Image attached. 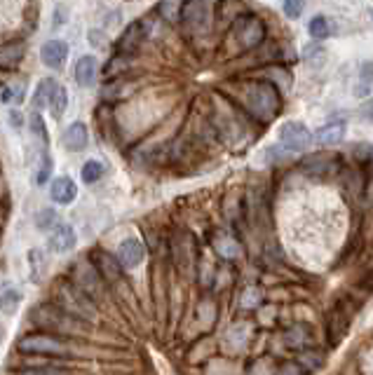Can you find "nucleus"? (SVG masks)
Returning <instances> with one entry per match:
<instances>
[{"mask_svg":"<svg viewBox=\"0 0 373 375\" xmlns=\"http://www.w3.org/2000/svg\"><path fill=\"white\" fill-rule=\"evenodd\" d=\"M240 101L249 115L258 122H270L277 117L282 108V97L275 82L270 80H247L240 82Z\"/></svg>","mask_w":373,"mask_h":375,"instance_id":"nucleus-1","label":"nucleus"},{"mask_svg":"<svg viewBox=\"0 0 373 375\" xmlns=\"http://www.w3.org/2000/svg\"><path fill=\"white\" fill-rule=\"evenodd\" d=\"M55 305L59 309H64L66 314H70V317L85 321V324L97 319V302H94L87 294H82L73 282L61 284V287L57 289Z\"/></svg>","mask_w":373,"mask_h":375,"instance_id":"nucleus-2","label":"nucleus"},{"mask_svg":"<svg viewBox=\"0 0 373 375\" xmlns=\"http://www.w3.org/2000/svg\"><path fill=\"white\" fill-rule=\"evenodd\" d=\"M230 40H233L238 52H249L258 47L265 40V23L256 15H242L235 19L233 31H230Z\"/></svg>","mask_w":373,"mask_h":375,"instance_id":"nucleus-3","label":"nucleus"},{"mask_svg":"<svg viewBox=\"0 0 373 375\" xmlns=\"http://www.w3.org/2000/svg\"><path fill=\"white\" fill-rule=\"evenodd\" d=\"M214 19V8L209 0H186L181 8V23L188 33L204 35L211 28Z\"/></svg>","mask_w":373,"mask_h":375,"instance_id":"nucleus-4","label":"nucleus"},{"mask_svg":"<svg viewBox=\"0 0 373 375\" xmlns=\"http://www.w3.org/2000/svg\"><path fill=\"white\" fill-rule=\"evenodd\" d=\"M70 282L78 287L82 294H87L94 302L104 300L108 294V282L99 275V270L92 263H75L73 272H70Z\"/></svg>","mask_w":373,"mask_h":375,"instance_id":"nucleus-5","label":"nucleus"},{"mask_svg":"<svg viewBox=\"0 0 373 375\" xmlns=\"http://www.w3.org/2000/svg\"><path fill=\"white\" fill-rule=\"evenodd\" d=\"M19 349L26 354H47V356H66L70 354V347L61 343L52 333H35L19 340Z\"/></svg>","mask_w":373,"mask_h":375,"instance_id":"nucleus-6","label":"nucleus"},{"mask_svg":"<svg viewBox=\"0 0 373 375\" xmlns=\"http://www.w3.org/2000/svg\"><path fill=\"white\" fill-rule=\"evenodd\" d=\"M33 319H35V324L61 331V333H78V331H82V324H85V321L70 317V314H66L64 309H59L57 305H50V307L45 305V307L35 309Z\"/></svg>","mask_w":373,"mask_h":375,"instance_id":"nucleus-7","label":"nucleus"},{"mask_svg":"<svg viewBox=\"0 0 373 375\" xmlns=\"http://www.w3.org/2000/svg\"><path fill=\"white\" fill-rule=\"evenodd\" d=\"M280 144L291 153L307 151L312 144V134L303 122H284L280 127Z\"/></svg>","mask_w":373,"mask_h":375,"instance_id":"nucleus-8","label":"nucleus"},{"mask_svg":"<svg viewBox=\"0 0 373 375\" xmlns=\"http://www.w3.org/2000/svg\"><path fill=\"white\" fill-rule=\"evenodd\" d=\"M144 38H146V23L132 21L124 28L120 40H117V57H127V59L134 57L141 50V45H144Z\"/></svg>","mask_w":373,"mask_h":375,"instance_id":"nucleus-9","label":"nucleus"},{"mask_svg":"<svg viewBox=\"0 0 373 375\" xmlns=\"http://www.w3.org/2000/svg\"><path fill=\"white\" fill-rule=\"evenodd\" d=\"M144 258H146V247L136 237H127L117 247V260H120L124 270H136V267L144 263Z\"/></svg>","mask_w":373,"mask_h":375,"instance_id":"nucleus-10","label":"nucleus"},{"mask_svg":"<svg viewBox=\"0 0 373 375\" xmlns=\"http://www.w3.org/2000/svg\"><path fill=\"white\" fill-rule=\"evenodd\" d=\"M75 244H78V235H75V230L70 228V225H57L55 230H52L50 235V242H47V247H50L52 253H68L75 249Z\"/></svg>","mask_w":373,"mask_h":375,"instance_id":"nucleus-11","label":"nucleus"},{"mask_svg":"<svg viewBox=\"0 0 373 375\" xmlns=\"http://www.w3.org/2000/svg\"><path fill=\"white\" fill-rule=\"evenodd\" d=\"M66 57H68V45L64 43V40H47V43L40 47V59H43L45 66L52 70L61 68Z\"/></svg>","mask_w":373,"mask_h":375,"instance_id":"nucleus-12","label":"nucleus"},{"mask_svg":"<svg viewBox=\"0 0 373 375\" xmlns=\"http://www.w3.org/2000/svg\"><path fill=\"white\" fill-rule=\"evenodd\" d=\"M92 265L97 267L99 275H102L108 284L117 282V279H120V275H122V270H124V267L120 265V260H115L113 256L106 253V251H94Z\"/></svg>","mask_w":373,"mask_h":375,"instance_id":"nucleus-13","label":"nucleus"},{"mask_svg":"<svg viewBox=\"0 0 373 375\" xmlns=\"http://www.w3.org/2000/svg\"><path fill=\"white\" fill-rule=\"evenodd\" d=\"M50 195H52V200H55L57 204H70V202L78 198V186H75L73 178L59 176L57 181H52Z\"/></svg>","mask_w":373,"mask_h":375,"instance_id":"nucleus-14","label":"nucleus"},{"mask_svg":"<svg viewBox=\"0 0 373 375\" xmlns=\"http://www.w3.org/2000/svg\"><path fill=\"white\" fill-rule=\"evenodd\" d=\"M87 144H90V132H87V127L82 122H73L70 127L64 132V146L68 148V151H85Z\"/></svg>","mask_w":373,"mask_h":375,"instance_id":"nucleus-15","label":"nucleus"},{"mask_svg":"<svg viewBox=\"0 0 373 375\" xmlns=\"http://www.w3.org/2000/svg\"><path fill=\"white\" fill-rule=\"evenodd\" d=\"M345 129L347 127L343 120H331L324 124V127L317 129L315 139H317V144H322V146H336V144H341V139L345 136Z\"/></svg>","mask_w":373,"mask_h":375,"instance_id":"nucleus-16","label":"nucleus"},{"mask_svg":"<svg viewBox=\"0 0 373 375\" xmlns=\"http://www.w3.org/2000/svg\"><path fill=\"white\" fill-rule=\"evenodd\" d=\"M97 59L85 55L78 59V64H75V80H78L80 87H92L94 80H97Z\"/></svg>","mask_w":373,"mask_h":375,"instance_id":"nucleus-17","label":"nucleus"},{"mask_svg":"<svg viewBox=\"0 0 373 375\" xmlns=\"http://www.w3.org/2000/svg\"><path fill=\"white\" fill-rule=\"evenodd\" d=\"M55 89H57V80H55V77H45V80L40 82L38 87H35V92H33L35 110L50 108V99H52V94H55Z\"/></svg>","mask_w":373,"mask_h":375,"instance_id":"nucleus-18","label":"nucleus"},{"mask_svg":"<svg viewBox=\"0 0 373 375\" xmlns=\"http://www.w3.org/2000/svg\"><path fill=\"white\" fill-rule=\"evenodd\" d=\"M134 89H136V82H127L124 77H117V80L102 87V97L104 99H124V97H129Z\"/></svg>","mask_w":373,"mask_h":375,"instance_id":"nucleus-19","label":"nucleus"},{"mask_svg":"<svg viewBox=\"0 0 373 375\" xmlns=\"http://www.w3.org/2000/svg\"><path fill=\"white\" fill-rule=\"evenodd\" d=\"M303 61L307 64V66H312V68L324 66V64H327V50H324V47L319 45V43L305 47V50H303Z\"/></svg>","mask_w":373,"mask_h":375,"instance_id":"nucleus-20","label":"nucleus"},{"mask_svg":"<svg viewBox=\"0 0 373 375\" xmlns=\"http://www.w3.org/2000/svg\"><path fill=\"white\" fill-rule=\"evenodd\" d=\"M66 106H68V92H66V89H64L61 85H57L55 94H52V99H50V110H52V115H55V117H61V115H64V110H66Z\"/></svg>","mask_w":373,"mask_h":375,"instance_id":"nucleus-21","label":"nucleus"},{"mask_svg":"<svg viewBox=\"0 0 373 375\" xmlns=\"http://www.w3.org/2000/svg\"><path fill=\"white\" fill-rule=\"evenodd\" d=\"M28 263H31V279L33 282H43L45 277V253L33 249L28 251Z\"/></svg>","mask_w":373,"mask_h":375,"instance_id":"nucleus-22","label":"nucleus"},{"mask_svg":"<svg viewBox=\"0 0 373 375\" xmlns=\"http://www.w3.org/2000/svg\"><path fill=\"white\" fill-rule=\"evenodd\" d=\"M19 302H21V291L8 289L3 296H0V312L15 314V312H17V307H19Z\"/></svg>","mask_w":373,"mask_h":375,"instance_id":"nucleus-23","label":"nucleus"},{"mask_svg":"<svg viewBox=\"0 0 373 375\" xmlns=\"http://www.w3.org/2000/svg\"><path fill=\"white\" fill-rule=\"evenodd\" d=\"M307 31H310V35L315 40H327L329 33H331V26H329V19L327 17H312V21L307 23Z\"/></svg>","mask_w":373,"mask_h":375,"instance_id":"nucleus-24","label":"nucleus"},{"mask_svg":"<svg viewBox=\"0 0 373 375\" xmlns=\"http://www.w3.org/2000/svg\"><path fill=\"white\" fill-rule=\"evenodd\" d=\"M104 164L102 162H97V160H87L85 164H82V171H80V176H82V181L85 183H94V181H99V178L104 176Z\"/></svg>","mask_w":373,"mask_h":375,"instance_id":"nucleus-25","label":"nucleus"},{"mask_svg":"<svg viewBox=\"0 0 373 375\" xmlns=\"http://www.w3.org/2000/svg\"><path fill=\"white\" fill-rule=\"evenodd\" d=\"M52 174V155H50V146L40 148V166H38V183L43 186L47 183V178Z\"/></svg>","mask_w":373,"mask_h":375,"instance_id":"nucleus-26","label":"nucleus"},{"mask_svg":"<svg viewBox=\"0 0 373 375\" xmlns=\"http://www.w3.org/2000/svg\"><path fill=\"white\" fill-rule=\"evenodd\" d=\"M371 85H373V64H364L362 70H359V85H357V94H359V97L369 94Z\"/></svg>","mask_w":373,"mask_h":375,"instance_id":"nucleus-27","label":"nucleus"},{"mask_svg":"<svg viewBox=\"0 0 373 375\" xmlns=\"http://www.w3.org/2000/svg\"><path fill=\"white\" fill-rule=\"evenodd\" d=\"M21 55H23V47L21 45L5 47V50L0 52V68H8V66H12V64H17Z\"/></svg>","mask_w":373,"mask_h":375,"instance_id":"nucleus-28","label":"nucleus"},{"mask_svg":"<svg viewBox=\"0 0 373 375\" xmlns=\"http://www.w3.org/2000/svg\"><path fill=\"white\" fill-rule=\"evenodd\" d=\"M23 94H26V89L21 85H12L8 89H3V94H0V99H3V104H21L23 101Z\"/></svg>","mask_w":373,"mask_h":375,"instance_id":"nucleus-29","label":"nucleus"},{"mask_svg":"<svg viewBox=\"0 0 373 375\" xmlns=\"http://www.w3.org/2000/svg\"><path fill=\"white\" fill-rule=\"evenodd\" d=\"M305 10V0H284V15L289 19H298Z\"/></svg>","mask_w":373,"mask_h":375,"instance_id":"nucleus-30","label":"nucleus"},{"mask_svg":"<svg viewBox=\"0 0 373 375\" xmlns=\"http://www.w3.org/2000/svg\"><path fill=\"white\" fill-rule=\"evenodd\" d=\"M216 251L221 253V256H226V258H235V256L240 253V249H238V244H235L233 240H218L216 242Z\"/></svg>","mask_w":373,"mask_h":375,"instance_id":"nucleus-31","label":"nucleus"},{"mask_svg":"<svg viewBox=\"0 0 373 375\" xmlns=\"http://www.w3.org/2000/svg\"><path fill=\"white\" fill-rule=\"evenodd\" d=\"M352 151H354V157H357L359 162L366 164L373 160V146H369V144H359V146H354Z\"/></svg>","mask_w":373,"mask_h":375,"instance_id":"nucleus-32","label":"nucleus"},{"mask_svg":"<svg viewBox=\"0 0 373 375\" xmlns=\"http://www.w3.org/2000/svg\"><path fill=\"white\" fill-rule=\"evenodd\" d=\"M57 221V213L55 211H50V209H45V211H40V216H38V228L40 230H50V225Z\"/></svg>","mask_w":373,"mask_h":375,"instance_id":"nucleus-33","label":"nucleus"},{"mask_svg":"<svg viewBox=\"0 0 373 375\" xmlns=\"http://www.w3.org/2000/svg\"><path fill=\"white\" fill-rule=\"evenodd\" d=\"M23 373H66L68 368H59V366H28L21 368Z\"/></svg>","mask_w":373,"mask_h":375,"instance_id":"nucleus-34","label":"nucleus"},{"mask_svg":"<svg viewBox=\"0 0 373 375\" xmlns=\"http://www.w3.org/2000/svg\"><path fill=\"white\" fill-rule=\"evenodd\" d=\"M362 115L366 117V120H373V99L369 101V104H364V108H362Z\"/></svg>","mask_w":373,"mask_h":375,"instance_id":"nucleus-35","label":"nucleus"},{"mask_svg":"<svg viewBox=\"0 0 373 375\" xmlns=\"http://www.w3.org/2000/svg\"><path fill=\"white\" fill-rule=\"evenodd\" d=\"M280 371L282 373H305V368L298 364V366H282Z\"/></svg>","mask_w":373,"mask_h":375,"instance_id":"nucleus-36","label":"nucleus"},{"mask_svg":"<svg viewBox=\"0 0 373 375\" xmlns=\"http://www.w3.org/2000/svg\"><path fill=\"white\" fill-rule=\"evenodd\" d=\"M12 122H15V124H19V122H21V120H19V113H17V110H12V113H10V124H12Z\"/></svg>","mask_w":373,"mask_h":375,"instance_id":"nucleus-37","label":"nucleus"}]
</instances>
